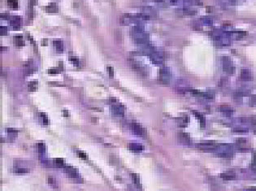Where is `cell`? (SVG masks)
Here are the masks:
<instances>
[{
  "label": "cell",
  "instance_id": "cell-1",
  "mask_svg": "<svg viewBox=\"0 0 256 191\" xmlns=\"http://www.w3.org/2000/svg\"><path fill=\"white\" fill-rule=\"evenodd\" d=\"M131 34L137 44L142 46L148 44L149 35L147 33H144V31L138 33H131Z\"/></svg>",
  "mask_w": 256,
  "mask_h": 191
},
{
  "label": "cell",
  "instance_id": "cell-2",
  "mask_svg": "<svg viewBox=\"0 0 256 191\" xmlns=\"http://www.w3.org/2000/svg\"><path fill=\"white\" fill-rule=\"evenodd\" d=\"M111 102V110L112 111L114 115H116L117 116H123L125 113V108L123 105L118 103L116 100H112L110 99Z\"/></svg>",
  "mask_w": 256,
  "mask_h": 191
},
{
  "label": "cell",
  "instance_id": "cell-3",
  "mask_svg": "<svg viewBox=\"0 0 256 191\" xmlns=\"http://www.w3.org/2000/svg\"><path fill=\"white\" fill-rule=\"evenodd\" d=\"M159 78L160 81L164 84H168L171 82L172 79V73L169 68H163L160 69V73H159Z\"/></svg>",
  "mask_w": 256,
  "mask_h": 191
},
{
  "label": "cell",
  "instance_id": "cell-4",
  "mask_svg": "<svg viewBox=\"0 0 256 191\" xmlns=\"http://www.w3.org/2000/svg\"><path fill=\"white\" fill-rule=\"evenodd\" d=\"M130 128L132 133L134 135H137V136H144L145 135V130L139 124L132 123L131 124Z\"/></svg>",
  "mask_w": 256,
  "mask_h": 191
},
{
  "label": "cell",
  "instance_id": "cell-5",
  "mask_svg": "<svg viewBox=\"0 0 256 191\" xmlns=\"http://www.w3.org/2000/svg\"><path fill=\"white\" fill-rule=\"evenodd\" d=\"M198 147L200 150H204V151H214L219 146L214 143H202V144H198Z\"/></svg>",
  "mask_w": 256,
  "mask_h": 191
},
{
  "label": "cell",
  "instance_id": "cell-6",
  "mask_svg": "<svg viewBox=\"0 0 256 191\" xmlns=\"http://www.w3.org/2000/svg\"><path fill=\"white\" fill-rule=\"evenodd\" d=\"M150 59L152 60V62L154 64H161L163 61V55L159 52H155L154 51L151 55H150Z\"/></svg>",
  "mask_w": 256,
  "mask_h": 191
},
{
  "label": "cell",
  "instance_id": "cell-7",
  "mask_svg": "<svg viewBox=\"0 0 256 191\" xmlns=\"http://www.w3.org/2000/svg\"><path fill=\"white\" fill-rule=\"evenodd\" d=\"M10 24L14 29H19L22 26V18L20 16H14L12 20H11Z\"/></svg>",
  "mask_w": 256,
  "mask_h": 191
},
{
  "label": "cell",
  "instance_id": "cell-8",
  "mask_svg": "<svg viewBox=\"0 0 256 191\" xmlns=\"http://www.w3.org/2000/svg\"><path fill=\"white\" fill-rule=\"evenodd\" d=\"M129 148L133 152H140L143 150V146L140 143H130L129 145Z\"/></svg>",
  "mask_w": 256,
  "mask_h": 191
},
{
  "label": "cell",
  "instance_id": "cell-9",
  "mask_svg": "<svg viewBox=\"0 0 256 191\" xmlns=\"http://www.w3.org/2000/svg\"><path fill=\"white\" fill-rule=\"evenodd\" d=\"M176 87L178 92L180 93H184L186 90V83L183 82V80H178L177 83L176 84Z\"/></svg>",
  "mask_w": 256,
  "mask_h": 191
},
{
  "label": "cell",
  "instance_id": "cell-10",
  "mask_svg": "<svg viewBox=\"0 0 256 191\" xmlns=\"http://www.w3.org/2000/svg\"><path fill=\"white\" fill-rule=\"evenodd\" d=\"M34 72V68H33V64H32L31 62H29L25 68V76H30L32 73Z\"/></svg>",
  "mask_w": 256,
  "mask_h": 191
},
{
  "label": "cell",
  "instance_id": "cell-11",
  "mask_svg": "<svg viewBox=\"0 0 256 191\" xmlns=\"http://www.w3.org/2000/svg\"><path fill=\"white\" fill-rule=\"evenodd\" d=\"M6 132H7V136L9 137L11 139H15L17 137V131L14 128H6Z\"/></svg>",
  "mask_w": 256,
  "mask_h": 191
},
{
  "label": "cell",
  "instance_id": "cell-12",
  "mask_svg": "<svg viewBox=\"0 0 256 191\" xmlns=\"http://www.w3.org/2000/svg\"><path fill=\"white\" fill-rule=\"evenodd\" d=\"M53 45L54 46L55 49L57 50V52L59 53H62L63 50V42L59 40H56V41H53Z\"/></svg>",
  "mask_w": 256,
  "mask_h": 191
},
{
  "label": "cell",
  "instance_id": "cell-13",
  "mask_svg": "<svg viewBox=\"0 0 256 191\" xmlns=\"http://www.w3.org/2000/svg\"><path fill=\"white\" fill-rule=\"evenodd\" d=\"M241 78L244 81H251V73L246 69H244V70L242 71V73H241Z\"/></svg>",
  "mask_w": 256,
  "mask_h": 191
},
{
  "label": "cell",
  "instance_id": "cell-14",
  "mask_svg": "<svg viewBox=\"0 0 256 191\" xmlns=\"http://www.w3.org/2000/svg\"><path fill=\"white\" fill-rule=\"evenodd\" d=\"M14 42H15V45L16 46H25V41L23 40V37L22 36H16L14 37Z\"/></svg>",
  "mask_w": 256,
  "mask_h": 191
},
{
  "label": "cell",
  "instance_id": "cell-15",
  "mask_svg": "<svg viewBox=\"0 0 256 191\" xmlns=\"http://www.w3.org/2000/svg\"><path fill=\"white\" fill-rule=\"evenodd\" d=\"M220 111L223 112V113L226 114L228 116H230L233 114V111L234 110L232 109L231 107H229V106H221L220 107Z\"/></svg>",
  "mask_w": 256,
  "mask_h": 191
},
{
  "label": "cell",
  "instance_id": "cell-16",
  "mask_svg": "<svg viewBox=\"0 0 256 191\" xmlns=\"http://www.w3.org/2000/svg\"><path fill=\"white\" fill-rule=\"evenodd\" d=\"M221 177L223 178L224 180H226V181H231V180L235 179V176L230 173H225L221 174Z\"/></svg>",
  "mask_w": 256,
  "mask_h": 191
},
{
  "label": "cell",
  "instance_id": "cell-17",
  "mask_svg": "<svg viewBox=\"0 0 256 191\" xmlns=\"http://www.w3.org/2000/svg\"><path fill=\"white\" fill-rule=\"evenodd\" d=\"M14 172L18 174H23V173H28L29 172V169H25V168H20L19 166H16L14 169Z\"/></svg>",
  "mask_w": 256,
  "mask_h": 191
},
{
  "label": "cell",
  "instance_id": "cell-18",
  "mask_svg": "<svg viewBox=\"0 0 256 191\" xmlns=\"http://www.w3.org/2000/svg\"><path fill=\"white\" fill-rule=\"evenodd\" d=\"M37 89V82H31L29 83L28 85V90L30 92H33Z\"/></svg>",
  "mask_w": 256,
  "mask_h": 191
},
{
  "label": "cell",
  "instance_id": "cell-19",
  "mask_svg": "<svg viewBox=\"0 0 256 191\" xmlns=\"http://www.w3.org/2000/svg\"><path fill=\"white\" fill-rule=\"evenodd\" d=\"M46 12H49V13L56 12H57V7H56V5L54 4V3H50L49 6H47V7H46Z\"/></svg>",
  "mask_w": 256,
  "mask_h": 191
},
{
  "label": "cell",
  "instance_id": "cell-20",
  "mask_svg": "<svg viewBox=\"0 0 256 191\" xmlns=\"http://www.w3.org/2000/svg\"><path fill=\"white\" fill-rule=\"evenodd\" d=\"M37 149H38V152L41 155H44L46 152V146L43 143H38L37 144Z\"/></svg>",
  "mask_w": 256,
  "mask_h": 191
},
{
  "label": "cell",
  "instance_id": "cell-21",
  "mask_svg": "<svg viewBox=\"0 0 256 191\" xmlns=\"http://www.w3.org/2000/svg\"><path fill=\"white\" fill-rule=\"evenodd\" d=\"M39 118L41 119L42 124H44V125H47L48 124V118H47V116L45 113L39 114Z\"/></svg>",
  "mask_w": 256,
  "mask_h": 191
},
{
  "label": "cell",
  "instance_id": "cell-22",
  "mask_svg": "<svg viewBox=\"0 0 256 191\" xmlns=\"http://www.w3.org/2000/svg\"><path fill=\"white\" fill-rule=\"evenodd\" d=\"M7 4L13 9H16L18 7V3L16 0H7Z\"/></svg>",
  "mask_w": 256,
  "mask_h": 191
},
{
  "label": "cell",
  "instance_id": "cell-23",
  "mask_svg": "<svg viewBox=\"0 0 256 191\" xmlns=\"http://www.w3.org/2000/svg\"><path fill=\"white\" fill-rule=\"evenodd\" d=\"M216 156L220 157V158H231L233 156V154L229 153V152H221V153L217 154Z\"/></svg>",
  "mask_w": 256,
  "mask_h": 191
},
{
  "label": "cell",
  "instance_id": "cell-24",
  "mask_svg": "<svg viewBox=\"0 0 256 191\" xmlns=\"http://www.w3.org/2000/svg\"><path fill=\"white\" fill-rule=\"evenodd\" d=\"M131 177H132V180H133V183H134L135 185L139 186L140 185L139 177H138L137 174H134V173H133V174L131 175Z\"/></svg>",
  "mask_w": 256,
  "mask_h": 191
},
{
  "label": "cell",
  "instance_id": "cell-25",
  "mask_svg": "<svg viewBox=\"0 0 256 191\" xmlns=\"http://www.w3.org/2000/svg\"><path fill=\"white\" fill-rule=\"evenodd\" d=\"M48 184H49L50 186L54 187V188H57V183H56V181L54 177H48Z\"/></svg>",
  "mask_w": 256,
  "mask_h": 191
},
{
  "label": "cell",
  "instance_id": "cell-26",
  "mask_svg": "<svg viewBox=\"0 0 256 191\" xmlns=\"http://www.w3.org/2000/svg\"><path fill=\"white\" fill-rule=\"evenodd\" d=\"M54 164L57 166V167H59V168H63L64 167V163H63V159H56L55 161H54Z\"/></svg>",
  "mask_w": 256,
  "mask_h": 191
},
{
  "label": "cell",
  "instance_id": "cell-27",
  "mask_svg": "<svg viewBox=\"0 0 256 191\" xmlns=\"http://www.w3.org/2000/svg\"><path fill=\"white\" fill-rule=\"evenodd\" d=\"M70 60L72 63L73 65H75L76 67H80V62H79V59L76 58V57H70Z\"/></svg>",
  "mask_w": 256,
  "mask_h": 191
},
{
  "label": "cell",
  "instance_id": "cell-28",
  "mask_svg": "<svg viewBox=\"0 0 256 191\" xmlns=\"http://www.w3.org/2000/svg\"><path fill=\"white\" fill-rule=\"evenodd\" d=\"M234 131L237 133H246L248 132L246 128H234Z\"/></svg>",
  "mask_w": 256,
  "mask_h": 191
},
{
  "label": "cell",
  "instance_id": "cell-29",
  "mask_svg": "<svg viewBox=\"0 0 256 191\" xmlns=\"http://www.w3.org/2000/svg\"><path fill=\"white\" fill-rule=\"evenodd\" d=\"M76 154H77V155H78V156H79L81 159H87V156H86V155H85V152H83V151H77V152H76Z\"/></svg>",
  "mask_w": 256,
  "mask_h": 191
},
{
  "label": "cell",
  "instance_id": "cell-30",
  "mask_svg": "<svg viewBox=\"0 0 256 191\" xmlns=\"http://www.w3.org/2000/svg\"><path fill=\"white\" fill-rule=\"evenodd\" d=\"M202 21L204 24H211V23H212V20L209 17H204V18H202Z\"/></svg>",
  "mask_w": 256,
  "mask_h": 191
},
{
  "label": "cell",
  "instance_id": "cell-31",
  "mask_svg": "<svg viewBox=\"0 0 256 191\" xmlns=\"http://www.w3.org/2000/svg\"><path fill=\"white\" fill-rule=\"evenodd\" d=\"M8 33V30H7V29L4 26H2L1 27V35H3V36H4V35H7Z\"/></svg>",
  "mask_w": 256,
  "mask_h": 191
},
{
  "label": "cell",
  "instance_id": "cell-32",
  "mask_svg": "<svg viewBox=\"0 0 256 191\" xmlns=\"http://www.w3.org/2000/svg\"><path fill=\"white\" fill-rule=\"evenodd\" d=\"M108 74H109V77H113V76H114V69H113L112 67H108Z\"/></svg>",
  "mask_w": 256,
  "mask_h": 191
},
{
  "label": "cell",
  "instance_id": "cell-33",
  "mask_svg": "<svg viewBox=\"0 0 256 191\" xmlns=\"http://www.w3.org/2000/svg\"><path fill=\"white\" fill-rule=\"evenodd\" d=\"M59 71L57 69H55V68H51V69H49L48 70V73H49L50 75H56V74H58Z\"/></svg>",
  "mask_w": 256,
  "mask_h": 191
},
{
  "label": "cell",
  "instance_id": "cell-34",
  "mask_svg": "<svg viewBox=\"0 0 256 191\" xmlns=\"http://www.w3.org/2000/svg\"><path fill=\"white\" fill-rule=\"evenodd\" d=\"M1 18L4 19V20H7V19L10 18V16L8 14H2L1 15Z\"/></svg>",
  "mask_w": 256,
  "mask_h": 191
},
{
  "label": "cell",
  "instance_id": "cell-35",
  "mask_svg": "<svg viewBox=\"0 0 256 191\" xmlns=\"http://www.w3.org/2000/svg\"><path fill=\"white\" fill-rule=\"evenodd\" d=\"M37 4V0H30V5L31 6H34Z\"/></svg>",
  "mask_w": 256,
  "mask_h": 191
},
{
  "label": "cell",
  "instance_id": "cell-36",
  "mask_svg": "<svg viewBox=\"0 0 256 191\" xmlns=\"http://www.w3.org/2000/svg\"><path fill=\"white\" fill-rule=\"evenodd\" d=\"M63 116H69L68 111H66V110H63Z\"/></svg>",
  "mask_w": 256,
  "mask_h": 191
}]
</instances>
